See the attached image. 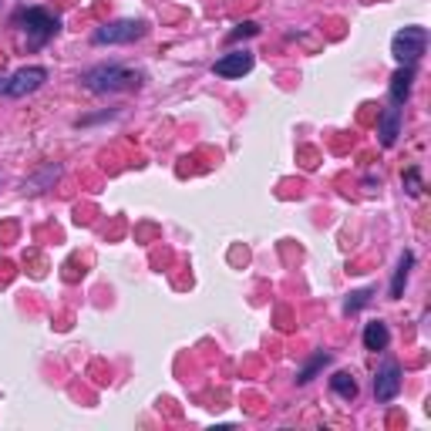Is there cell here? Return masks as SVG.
<instances>
[{
  "instance_id": "6da1fadb",
  "label": "cell",
  "mask_w": 431,
  "mask_h": 431,
  "mask_svg": "<svg viewBox=\"0 0 431 431\" xmlns=\"http://www.w3.org/2000/svg\"><path fill=\"white\" fill-rule=\"evenodd\" d=\"M85 85L98 94L125 92V88H135V85H139V75L128 71V68H118V64H101V68H92V71L85 75Z\"/></svg>"
},
{
  "instance_id": "7a4b0ae2",
  "label": "cell",
  "mask_w": 431,
  "mask_h": 431,
  "mask_svg": "<svg viewBox=\"0 0 431 431\" xmlns=\"http://www.w3.org/2000/svg\"><path fill=\"white\" fill-rule=\"evenodd\" d=\"M17 24L27 31V44L31 47H41L47 41V37H54L58 34V17H51L47 11H41V7H31V11H20L17 14Z\"/></svg>"
},
{
  "instance_id": "4fadbf2b",
  "label": "cell",
  "mask_w": 431,
  "mask_h": 431,
  "mask_svg": "<svg viewBox=\"0 0 431 431\" xmlns=\"http://www.w3.org/2000/svg\"><path fill=\"white\" fill-rule=\"evenodd\" d=\"M327 364H330V354H323V351H320V354H317V357H313V361L307 364V368L296 374V385H307V381H313V374H317L320 368H327Z\"/></svg>"
},
{
  "instance_id": "277c9868",
  "label": "cell",
  "mask_w": 431,
  "mask_h": 431,
  "mask_svg": "<svg viewBox=\"0 0 431 431\" xmlns=\"http://www.w3.org/2000/svg\"><path fill=\"white\" fill-rule=\"evenodd\" d=\"M44 81H47L44 68H20L17 75L0 77V94H7V98H24V94L37 92Z\"/></svg>"
},
{
  "instance_id": "52a82bcc",
  "label": "cell",
  "mask_w": 431,
  "mask_h": 431,
  "mask_svg": "<svg viewBox=\"0 0 431 431\" xmlns=\"http://www.w3.org/2000/svg\"><path fill=\"white\" fill-rule=\"evenodd\" d=\"M249 68H253V54H249V51H232V54H223V58L213 64V71L219 77H243Z\"/></svg>"
},
{
  "instance_id": "8fae6325",
  "label": "cell",
  "mask_w": 431,
  "mask_h": 431,
  "mask_svg": "<svg viewBox=\"0 0 431 431\" xmlns=\"http://www.w3.org/2000/svg\"><path fill=\"white\" fill-rule=\"evenodd\" d=\"M330 387H334V394L344 401H354L357 398V381L347 374V370H337L334 377H330Z\"/></svg>"
},
{
  "instance_id": "9c48e42d",
  "label": "cell",
  "mask_w": 431,
  "mask_h": 431,
  "mask_svg": "<svg viewBox=\"0 0 431 431\" xmlns=\"http://www.w3.org/2000/svg\"><path fill=\"white\" fill-rule=\"evenodd\" d=\"M411 81H415V71L401 64L398 71H394V77H391V101H394V105H404V101H408V94H411Z\"/></svg>"
},
{
  "instance_id": "5b68a950",
  "label": "cell",
  "mask_w": 431,
  "mask_h": 431,
  "mask_svg": "<svg viewBox=\"0 0 431 431\" xmlns=\"http://www.w3.org/2000/svg\"><path fill=\"white\" fill-rule=\"evenodd\" d=\"M142 34H145L142 20H115L108 27H98L92 41L94 44H132V41H139Z\"/></svg>"
},
{
  "instance_id": "7c38bea8",
  "label": "cell",
  "mask_w": 431,
  "mask_h": 431,
  "mask_svg": "<svg viewBox=\"0 0 431 431\" xmlns=\"http://www.w3.org/2000/svg\"><path fill=\"white\" fill-rule=\"evenodd\" d=\"M411 263H415V256H411V253H404V256H401L398 273H394V280H391V296H394V300L404 293V283H408V270H411Z\"/></svg>"
},
{
  "instance_id": "30bf717a",
  "label": "cell",
  "mask_w": 431,
  "mask_h": 431,
  "mask_svg": "<svg viewBox=\"0 0 431 431\" xmlns=\"http://www.w3.org/2000/svg\"><path fill=\"white\" fill-rule=\"evenodd\" d=\"M387 344H391V330H387V323L374 320L364 327V347L368 351H385Z\"/></svg>"
},
{
  "instance_id": "8992f818",
  "label": "cell",
  "mask_w": 431,
  "mask_h": 431,
  "mask_svg": "<svg viewBox=\"0 0 431 431\" xmlns=\"http://www.w3.org/2000/svg\"><path fill=\"white\" fill-rule=\"evenodd\" d=\"M401 391V368L394 361H387L385 368L377 370V377H374V398L377 401H394Z\"/></svg>"
},
{
  "instance_id": "3957f363",
  "label": "cell",
  "mask_w": 431,
  "mask_h": 431,
  "mask_svg": "<svg viewBox=\"0 0 431 431\" xmlns=\"http://www.w3.org/2000/svg\"><path fill=\"white\" fill-rule=\"evenodd\" d=\"M425 47H428V31H425V27H404V31L394 34L391 54H394L404 68H411V64L425 54Z\"/></svg>"
},
{
  "instance_id": "ba28073f",
  "label": "cell",
  "mask_w": 431,
  "mask_h": 431,
  "mask_svg": "<svg viewBox=\"0 0 431 431\" xmlns=\"http://www.w3.org/2000/svg\"><path fill=\"white\" fill-rule=\"evenodd\" d=\"M398 132H401V108H385V115H381V128H377V135H381V145L391 149L394 142H398Z\"/></svg>"
},
{
  "instance_id": "9a60e30c",
  "label": "cell",
  "mask_w": 431,
  "mask_h": 431,
  "mask_svg": "<svg viewBox=\"0 0 431 431\" xmlns=\"http://www.w3.org/2000/svg\"><path fill=\"white\" fill-rule=\"evenodd\" d=\"M404 189H408V196H421V172L418 169L404 172Z\"/></svg>"
},
{
  "instance_id": "2e32d148",
  "label": "cell",
  "mask_w": 431,
  "mask_h": 431,
  "mask_svg": "<svg viewBox=\"0 0 431 431\" xmlns=\"http://www.w3.org/2000/svg\"><path fill=\"white\" fill-rule=\"evenodd\" d=\"M253 34H260V27H256L253 20H246V24H239V27L230 34V41H239V37H253Z\"/></svg>"
},
{
  "instance_id": "5bb4252c",
  "label": "cell",
  "mask_w": 431,
  "mask_h": 431,
  "mask_svg": "<svg viewBox=\"0 0 431 431\" xmlns=\"http://www.w3.org/2000/svg\"><path fill=\"white\" fill-rule=\"evenodd\" d=\"M368 300H370V290H354L351 296H347L344 310H347V313H357L361 307H368Z\"/></svg>"
}]
</instances>
